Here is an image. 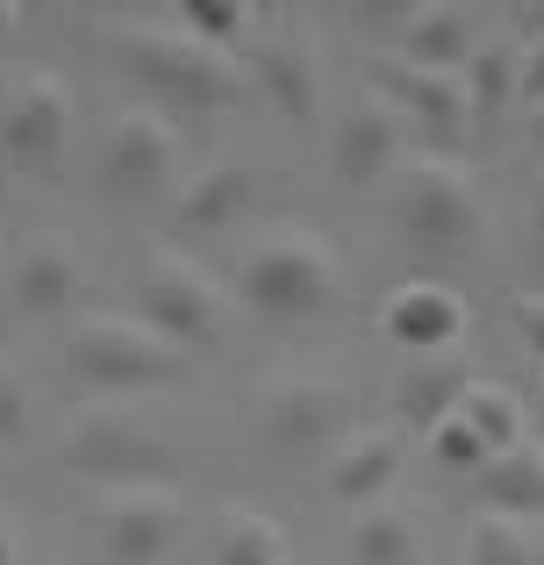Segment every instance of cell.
<instances>
[{
  "instance_id": "obj_1",
  "label": "cell",
  "mask_w": 544,
  "mask_h": 565,
  "mask_svg": "<svg viewBox=\"0 0 544 565\" xmlns=\"http://www.w3.org/2000/svg\"><path fill=\"white\" fill-rule=\"evenodd\" d=\"M387 215H394V236L423 258H466L488 236V201H480L473 166L437 151H416L387 180Z\"/></svg>"
},
{
  "instance_id": "obj_2",
  "label": "cell",
  "mask_w": 544,
  "mask_h": 565,
  "mask_svg": "<svg viewBox=\"0 0 544 565\" xmlns=\"http://www.w3.org/2000/svg\"><path fill=\"white\" fill-rule=\"evenodd\" d=\"M115 57L143 94L180 100V108H237V100H252V72L237 57L209 51L201 36H186L172 14L166 22H129L115 36Z\"/></svg>"
},
{
  "instance_id": "obj_3",
  "label": "cell",
  "mask_w": 544,
  "mask_h": 565,
  "mask_svg": "<svg viewBox=\"0 0 544 565\" xmlns=\"http://www.w3.org/2000/svg\"><path fill=\"white\" fill-rule=\"evenodd\" d=\"M237 294L266 322H316L344 301V265L316 230H266L237 265Z\"/></svg>"
},
{
  "instance_id": "obj_4",
  "label": "cell",
  "mask_w": 544,
  "mask_h": 565,
  "mask_svg": "<svg viewBox=\"0 0 544 565\" xmlns=\"http://www.w3.org/2000/svg\"><path fill=\"white\" fill-rule=\"evenodd\" d=\"M57 466L72 480L100 487V494H129V487H180V458L151 423L129 408H86L57 444Z\"/></svg>"
},
{
  "instance_id": "obj_5",
  "label": "cell",
  "mask_w": 544,
  "mask_h": 565,
  "mask_svg": "<svg viewBox=\"0 0 544 565\" xmlns=\"http://www.w3.org/2000/svg\"><path fill=\"white\" fill-rule=\"evenodd\" d=\"M65 373L100 394H143V386H172L194 373L180 344L143 330L137 316H79L65 330Z\"/></svg>"
},
{
  "instance_id": "obj_6",
  "label": "cell",
  "mask_w": 544,
  "mask_h": 565,
  "mask_svg": "<svg viewBox=\"0 0 544 565\" xmlns=\"http://www.w3.org/2000/svg\"><path fill=\"white\" fill-rule=\"evenodd\" d=\"M137 322L194 359V351H215L230 337V301H223V287H215L194 258L151 250L143 273H137Z\"/></svg>"
},
{
  "instance_id": "obj_7",
  "label": "cell",
  "mask_w": 544,
  "mask_h": 565,
  "mask_svg": "<svg viewBox=\"0 0 544 565\" xmlns=\"http://www.w3.org/2000/svg\"><path fill=\"white\" fill-rule=\"evenodd\" d=\"M359 394H351L344 380H330V373H279L266 386V408H258V429H266V444L279 458H330L337 444L351 437V429H365L359 423Z\"/></svg>"
},
{
  "instance_id": "obj_8",
  "label": "cell",
  "mask_w": 544,
  "mask_h": 565,
  "mask_svg": "<svg viewBox=\"0 0 544 565\" xmlns=\"http://www.w3.org/2000/svg\"><path fill=\"white\" fill-rule=\"evenodd\" d=\"M172 180H180V129L158 108H122L108 122V143H100V186L122 207H151L166 201Z\"/></svg>"
},
{
  "instance_id": "obj_9",
  "label": "cell",
  "mask_w": 544,
  "mask_h": 565,
  "mask_svg": "<svg viewBox=\"0 0 544 565\" xmlns=\"http://www.w3.org/2000/svg\"><path fill=\"white\" fill-rule=\"evenodd\" d=\"M194 509L180 501V487H129V494H100L94 509V552L108 565H158L180 552Z\"/></svg>"
},
{
  "instance_id": "obj_10",
  "label": "cell",
  "mask_w": 544,
  "mask_h": 565,
  "mask_svg": "<svg viewBox=\"0 0 544 565\" xmlns=\"http://www.w3.org/2000/svg\"><path fill=\"white\" fill-rule=\"evenodd\" d=\"M365 72H373V94L408 122V137L437 143V158H459L466 129H473V100H466L459 79H445V72H416V65H402L394 51H380Z\"/></svg>"
},
{
  "instance_id": "obj_11",
  "label": "cell",
  "mask_w": 544,
  "mask_h": 565,
  "mask_svg": "<svg viewBox=\"0 0 544 565\" xmlns=\"http://www.w3.org/2000/svg\"><path fill=\"white\" fill-rule=\"evenodd\" d=\"M72 94L51 79V72H22L8 86V108H0V151H8L14 172H57L72 158Z\"/></svg>"
},
{
  "instance_id": "obj_12",
  "label": "cell",
  "mask_w": 544,
  "mask_h": 565,
  "mask_svg": "<svg viewBox=\"0 0 544 565\" xmlns=\"http://www.w3.org/2000/svg\"><path fill=\"white\" fill-rule=\"evenodd\" d=\"M402 166H408V122L380 94H359L344 115H337V129H330V172H337V186H351V193L387 186Z\"/></svg>"
},
{
  "instance_id": "obj_13",
  "label": "cell",
  "mask_w": 544,
  "mask_h": 565,
  "mask_svg": "<svg viewBox=\"0 0 544 565\" xmlns=\"http://www.w3.org/2000/svg\"><path fill=\"white\" fill-rule=\"evenodd\" d=\"M402 466H408V429L373 423V429H351V437L322 458V487H330L337 509L359 515V509H380V501L394 494Z\"/></svg>"
},
{
  "instance_id": "obj_14",
  "label": "cell",
  "mask_w": 544,
  "mask_h": 565,
  "mask_svg": "<svg viewBox=\"0 0 544 565\" xmlns=\"http://www.w3.org/2000/svg\"><path fill=\"white\" fill-rule=\"evenodd\" d=\"M380 330H387V344H402L408 359H445L466 337V301L445 279H402V287L380 301Z\"/></svg>"
},
{
  "instance_id": "obj_15",
  "label": "cell",
  "mask_w": 544,
  "mask_h": 565,
  "mask_svg": "<svg viewBox=\"0 0 544 565\" xmlns=\"http://www.w3.org/2000/svg\"><path fill=\"white\" fill-rule=\"evenodd\" d=\"M480 43H488V14L473 8H408L402 29H394V57L416 72H445V79H459L473 65Z\"/></svg>"
},
{
  "instance_id": "obj_16",
  "label": "cell",
  "mask_w": 544,
  "mask_h": 565,
  "mask_svg": "<svg viewBox=\"0 0 544 565\" xmlns=\"http://www.w3.org/2000/svg\"><path fill=\"white\" fill-rule=\"evenodd\" d=\"M252 86L273 100L287 122H316L322 108V72H316V43L301 36V29H273V36L252 43Z\"/></svg>"
},
{
  "instance_id": "obj_17",
  "label": "cell",
  "mask_w": 544,
  "mask_h": 565,
  "mask_svg": "<svg viewBox=\"0 0 544 565\" xmlns=\"http://www.w3.org/2000/svg\"><path fill=\"white\" fill-rule=\"evenodd\" d=\"M79 287H86V265H79V250H72L65 236L22 244V258H14V273H8V294H14V308H22L29 322H57L72 301H79Z\"/></svg>"
},
{
  "instance_id": "obj_18",
  "label": "cell",
  "mask_w": 544,
  "mask_h": 565,
  "mask_svg": "<svg viewBox=\"0 0 544 565\" xmlns=\"http://www.w3.org/2000/svg\"><path fill=\"white\" fill-rule=\"evenodd\" d=\"M258 207V172L244 166V158H215V166H201L194 180L180 186V201H172V222H180L186 236H223L237 215H252Z\"/></svg>"
},
{
  "instance_id": "obj_19",
  "label": "cell",
  "mask_w": 544,
  "mask_h": 565,
  "mask_svg": "<svg viewBox=\"0 0 544 565\" xmlns=\"http://www.w3.org/2000/svg\"><path fill=\"white\" fill-rule=\"evenodd\" d=\"M473 501H480V515H509V523L544 515V451L537 444H516V451L488 458L473 472Z\"/></svg>"
},
{
  "instance_id": "obj_20",
  "label": "cell",
  "mask_w": 544,
  "mask_h": 565,
  "mask_svg": "<svg viewBox=\"0 0 544 565\" xmlns=\"http://www.w3.org/2000/svg\"><path fill=\"white\" fill-rule=\"evenodd\" d=\"M466 386H473V373H466L451 351H445V359H416L402 380H394V408H402V429H423V437H430L445 415H459Z\"/></svg>"
},
{
  "instance_id": "obj_21",
  "label": "cell",
  "mask_w": 544,
  "mask_h": 565,
  "mask_svg": "<svg viewBox=\"0 0 544 565\" xmlns=\"http://www.w3.org/2000/svg\"><path fill=\"white\" fill-rule=\"evenodd\" d=\"M423 523L394 501L351 515V565H423Z\"/></svg>"
},
{
  "instance_id": "obj_22",
  "label": "cell",
  "mask_w": 544,
  "mask_h": 565,
  "mask_svg": "<svg viewBox=\"0 0 544 565\" xmlns=\"http://www.w3.org/2000/svg\"><path fill=\"white\" fill-rule=\"evenodd\" d=\"M459 423L473 429L480 444H488L494 458L502 451H516V444H531V408L516 401V386H502V380H480L466 386V401H459Z\"/></svg>"
},
{
  "instance_id": "obj_23",
  "label": "cell",
  "mask_w": 544,
  "mask_h": 565,
  "mask_svg": "<svg viewBox=\"0 0 544 565\" xmlns=\"http://www.w3.org/2000/svg\"><path fill=\"white\" fill-rule=\"evenodd\" d=\"M466 100H473V115H502L509 100H523V43L516 36H488L473 51V65L459 72Z\"/></svg>"
},
{
  "instance_id": "obj_24",
  "label": "cell",
  "mask_w": 544,
  "mask_h": 565,
  "mask_svg": "<svg viewBox=\"0 0 544 565\" xmlns=\"http://www.w3.org/2000/svg\"><path fill=\"white\" fill-rule=\"evenodd\" d=\"M209 558L215 565H294L279 523H273V515H258V509H223V515H215Z\"/></svg>"
},
{
  "instance_id": "obj_25",
  "label": "cell",
  "mask_w": 544,
  "mask_h": 565,
  "mask_svg": "<svg viewBox=\"0 0 544 565\" xmlns=\"http://www.w3.org/2000/svg\"><path fill=\"white\" fill-rule=\"evenodd\" d=\"M172 22H180L186 36H201L209 51H223V57H237V65H244V51L258 43L266 14L244 8V0H186V8H172Z\"/></svg>"
},
{
  "instance_id": "obj_26",
  "label": "cell",
  "mask_w": 544,
  "mask_h": 565,
  "mask_svg": "<svg viewBox=\"0 0 544 565\" xmlns=\"http://www.w3.org/2000/svg\"><path fill=\"white\" fill-rule=\"evenodd\" d=\"M459 565H544V552H537L531 523H509V515H473Z\"/></svg>"
},
{
  "instance_id": "obj_27",
  "label": "cell",
  "mask_w": 544,
  "mask_h": 565,
  "mask_svg": "<svg viewBox=\"0 0 544 565\" xmlns=\"http://www.w3.org/2000/svg\"><path fill=\"white\" fill-rule=\"evenodd\" d=\"M430 458H437V466H445V472H466V480H473V472L488 466L494 451H488V444H480L473 429L459 423V415H445V423L430 429Z\"/></svg>"
},
{
  "instance_id": "obj_28",
  "label": "cell",
  "mask_w": 544,
  "mask_h": 565,
  "mask_svg": "<svg viewBox=\"0 0 544 565\" xmlns=\"http://www.w3.org/2000/svg\"><path fill=\"white\" fill-rule=\"evenodd\" d=\"M29 429V386L14 365H0V444H14Z\"/></svg>"
},
{
  "instance_id": "obj_29",
  "label": "cell",
  "mask_w": 544,
  "mask_h": 565,
  "mask_svg": "<svg viewBox=\"0 0 544 565\" xmlns=\"http://www.w3.org/2000/svg\"><path fill=\"white\" fill-rule=\"evenodd\" d=\"M509 322L523 330V344H531V351H537V365H544V294H516Z\"/></svg>"
},
{
  "instance_id": "obj_30",
  "label": "cell",
  "mask_w": 544,
  "mask_h": 565,
  "mask_svg": "<svg viewBox=\"0 0 544 565\" xmlns=\"http://www.w3.org/2000/svg\"><path fill=\"white\" fill-rule=\"evenodd\" d=\"M523 100H544V36H523Z\"/></svg>"
},
{
  "instance_id": "obj_31",
  "label": "cell",
  "mask_w": 544,
  "mask_h": 565,
  "mask_svg": "<svg viewBox=\"0 0 544 565\" xmlns=\"http://www.w3.org/2000/svg\"><path fill=\"white\" fill-rule=\"evenodd\" d=\"M531 244L544 250V172L531 180Z\"/></svg>"
},
{
  "instance_id": "obj_32",
  "label": "cell",
  "mask_w": 544,
  "mask_h": 565,
  "mask_svg": "<svg viewBox=\"0 0 544 565\" xmlns=\"http://www.w3.org/2000/svg\"><path fill=\"white\" fill-rule=\"evenodd\" d=\"M0 565H22V537H14L8 515H0Z\"/></svg>"
},
{
  "instance_id": "obj_33",
  "label": "cell",
  "mask_w": 544,
  "mask_h": 565,
  "mask_svg": "<svg viewBox=\"0 0 544 565\" xmlns=\"http://www.w3.org/2000/svg\"><path fill=\"white\" fill-rule=\"evenodd\" d=\"M14 22H22V14H14V8H8V0H0V43H8V36H14Z\"/></svg>"
},
{
  "instance_id": "obj_34",
  "label": "cell",
  "mask_w": 544,
  "mask_h": 565,
  "mask_svg": "<svg viewBox=\"0 0 544 565\" xmlns=\"http://www.w3.org/2000/svg\"><path fill=\"white\" fill-rule=\"evenodd\" d=\"M531 143H537V151H544V100H537V108H531Z\"/></svg>"
},
{
  "instance_id": "obj_35",
  "label": "cell",
  "mask_w": 544,
  "mask_h": 565,
  "mask_svg": "<svg viewBox=\"0 0 544 565\" xmlns=\"http://www.w3.org/2000/svg\"><path fill=\"white\" fill-rule=\"evenodd\" d=\"M531 429H537V451H544V401L531 408Z\"/></svg>"
},
{
  "instance_id": "obj_36",
  "label": "cell",
  "mask_w": 544,
  "mask_h": 565,
  "mask_svg": "<svg viewBox=\"0 0 544 565\" xmlns=\"http://www.w3.org/2000/svg\"><path fill=\"white\" fill-rule=\"evenodd\" d=\"M423 565H459V558H423Z\"/></svg>"
},
{
  "instance_id": "obj_37",
  "label": "cell",
  "mask_w": 544,
  "mask_h": 565,
  "mask_svg": "<svg viewBox=\"0 0 544 565\" xmlns=\"http://www.w3.org/2000/svg\"><path fill=\"white\" fill-rule=\"evenodd\" d=\"M22 565H36V558H22Z\"/></svg>"
}]
</instances>
